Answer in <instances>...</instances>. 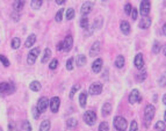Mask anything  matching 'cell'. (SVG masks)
<instances>
[{
    "instance_id": "obj_1",
    "label": "cell",
    "mask_w": 166,
    "mask_h": 131,
    "mask_svg": "<svg viewBox=\"0 0 166 131\" xmlns=\"http://www.w3.org/2000/svg\"><path fill=\"white\" fill-rule=\"evenodd\" d=\"M114 126L117 131H126L128 128V122L123 116H116L114 118Z\"/></svg>"
},
{
    "instance_id": "obj_2",
    "label": "cell",
    "mask_w": 166,
    "mask_h": 131,
    "mask_svg": "<svg viewBox=\"0 0 166 131\" xmlns=\"http://www.w3.org/2000/svg\"><path fill=\"white\" fill-rule=\"evenodd\" d=\"M154 114H156V108H154V106L147 104V106L145 107V109H144V119H145L146 125H147L149 122H151V121L153 119Z\"/></svg>"
},
{
    "instance_id": "obj_3",
    "label": "cell",
    "mask_w": 166,
    "mask_h": 131,
    "mask_svg": "<svg viewBox=\"0 0 166 131\" xmlns=\"http://www.w3.org/2000/svg\"><path fill=\"white\" fill-rule=\"evenodd\" d=\"M14 92H15V87L13 84H8V83L0 84V94L1 95H10Z\"/></svg>"
},
{
    "instance_id": "obj_4",
    "label": "cell",
    "mask_w": 166,
    "mask_h": 131,
    "mask_svg": "<svg viewBox=\"0 0 166 131\" xmlns=\"http://www.w3.org/2000/svg\"><path fill=\"white\" fill-rule=\"evenodd\" d=\"M150 10H151V4L149 0H142L141 5H139V13L142 16H147L150 14Z\"/></svg>"
},
{
    "instance_id": "obj_5",
    "label": "cell",
    "mask_w": 166,
    "mask_h": 131,
    "mask_svg": "<svg viewBox=\"0 0 166 131\" xmlns=\"http://www.w3.org/2000/svg\"><path fill=\"white\" fill-rule=\"evenodd\" d=\"M84 121L87 125H94V123L97 121V114L93 110H87L84 114Z\"/></svg>"
},
{
    "instance_id": "obj_6",
    "label": "cell",
    "mask_w": 166,
    "mask_h": 131,
    "mask_svg": "<svg viewBox=\"0 0 166 131\" xmlns=\"http://www.w3.org/2000/svg\"><path fill=\"white\" fill-rule=\"evenodd\" d=\"M142 101V95L139 93L138 89H132L129 94V103L130 104H135V103H138Z\"/></svg>"
},
{
    "instance_id": "obj_7",
    "label": "cell",
    "mask_w": 166,
    "mask_h": 131,
    "mask_svg": "<svg viewBox=\"0 0 166 131\" xmlns=\"http://www.w3.org/2000/svg\"><path fill=\"white\" fill-rule=\"evenodd\" d=\"M40 52H41L40 48H34V49H32V50H30V52H29V55H28L27 63H28L29 65H33V64L36 61L37 57L40 56Z\"/></svg>"
},
{
    "instance_id": "obj_8",
    "label": "cell",
    "mask_w": 166,
    "mask_h": 131,
    "mask_svg": "<svg viewBox=\"0 0 166 131\" xmlns=\"http://www.w3.org/2000/svg\"><path fill=\"white\" fill-rule=\"evenodd\" d=\"M88 92H90V94H92V95H99V94H101V92H102V84L99 83V81L93 83V84L90 86Z\"/></svg>"
},
{
    "instance_id": "obj_9",
    "label": "cell",
    "mask_w": 166,
    "mask_h": 131,
    "mask_svg": "<svg viewBox=\"0 0 166 131\" xmlns=\"http://www.w3.org/2000/svg\"><path fill=\"white\" fill-rule=\"evenodd\" d=\"M48 106H49V100H48L45 96H43V98H41V99L38 100L36 108H37L38 113H40V114H42V113H44V111L47 110Z\"/></svg>"
},
{
    "instance_id": "obj_10",
    "label": "cell",
    "mask_w": 166,
    "mask_h": 131,
    "mask_svg": "<svg viewBox=\"0 0 166 131\" xmlns=\"http://www.w3.org/2000/svg\"><path fill=\"white\" fill-rule=\"evenodd\" d=\"M49 106H50V109H51L52 113H58L59 106H60V100H59V98L54 96V98L49 101Z\"/></svg>"
},
{
    "instance_id": "obj_11",
    "label": "cell",
    "mask_w": 166,
    "mask_h": 131,
    "mask_svg": "<svg viewBox=\"0 0 166 131\" xmlns=\"http://www.w3.org/2000/svg\"><path fill=\"white\" fill-rule=\"evenodd\" d=\"M72 46H73V37L72 35H67L63 42V50L65 52H69L72 49Z\"/></svg>"
},
{
    "instance_id": "obj_12",
    "label": "cell",
    "mask_w": 166,
    "mask_h": 131,
    "mask_svg": "<svg viewBox=\"0 0 166 131\" xmlns=\"http://www.w3.org/2000/svg\"><path fill=\"white\" fill-rule=\"evenodd\" d=\"M92 8H93V3L92 1H85L84 4H82V6H81L80 13L82 14V16H85V15H87V14L91 13Z\"/></svg>"
},
{
    "instance_id": "obj_13",
    "label": "cell",
    "mask_w": 166,
    "mask_h": 131,
    "mask_svg": "<svg viewBox=\"0 0 166 131\" xmlns=\"http://www.w3.org/2000/svg\"><path fill=\"white\" fill-rule=\"evenodd\" d=\"M102 64H104V60L101 58H97L92 64V71L94 73H99L102 70Z\"/></svg>"
},
{
    "instance_id": "obj_14",
    "label": "cell",
    "mask_w": 166,
    "mask_h": 131,
    "mask_svg": "<svg viewBox=\"0 0 166 131\" xmlns=\"http://www.w3.org/2000/svg\"><path fill=\"white\" fill-rule=\"evenodd\" d=\"M134 64H135L136 69H138V70H142V69L144 68V59H143V55H142V53H137V55L135 56Z\"/></svg>"
},
{
    "instance_id": "obj_15",
    "label": "cell",
    "mask_w": 166,
    "mask_h": 131,
    "mask_svg": "<svg viewBox=\"0 0 166 131\" xmlns=\"http://www.w3.org/2000/svg\"><path fill=\"white\" fill-rule=\"evenodd\" d=\"M100 52V42H94L90 49V56L91 57H97Z\"/></svg>"
},
{
    "instance_id": "obj_16",
    "label": "cell",
    "mask_w": 166,
    "mask_h": 131,
    "mask_svg": "<svg viewBox=\"0 0 166 131\" xmlns=\"http://www.w3.org/2000/svg\"><path fill=\"white\" fill-rule=\"evenodd\" d=\"M151 23H152V20H151L149 16H145V18H143V19L139 21L138 27H139L141 29H147V28H150Z\"/></svg>"
},
{
    "instance_id": "obj_17",
    "label": "cell",
    "mask_w": 166,
    "mask_h": 131,
    "mask_svg": "<svg viewBox=\"0 0 166 131\" xmlns=\"http://www.w3.org/2000/svg\"><path fill=\"white\" fill-rule=\"evenodd\" d=\"M25 0H14V3H13V10H14V12H18V13H20L22 10H23V7H25Z\"/></svg>"
},
{
    "instance_id": "obj_18",
    "label": "cell",
    "mask_w": 166,
    "mask_h": 131,
    "mask_svg": "<svg viewBox=\"0 0 166 131\" xmlns=\"http://www.w3.org/2000/svg\"><path fill=\"white\" fill-rule=\"evenodd\" d=\"M120 29H121V31H122L123 35H129V34H130V30H131L130 25H129L128 21H121V23H120Z\"/></svg>"
},
{
    "instance_id": "obj_19",
    "label": "cell",
    "mask_w": 166,
    "mask_h": 131,
    "mask_svg": "<svg viewBox=\"0 0 166 131\" xmlns=\"http://www.w3.org/2000/svg\"><path fill=\"white\" fill-rule=\"evenodd\" d=\"M87 96H88V94H87L86 92H81V93L79 94V103H80V107H81V108H85V107H86Z\"/></svg>"
},
{
    "instance_id": "obj_20",
    "label": "cell",
    "mask_w": 166,
    "mask_h": 131,
    "mask_svg": "<svg viewBox=\"0 0 166 131\" xmlns=\"http://www.w3.org/2000/svg\"><path fill=\"white\" fill-rule=\"evenodd\" d=\"M35 42H36V35H35V34H32V35H29V36L27 37V40H26V42H25V46H26V48H32V46L35 44Z\"/></svg>"
},
{
    "instance_id": "obj_21",
    "label": "cell",
    "mask_w": 166,
    "mask_h": 131,
    "mask_svg": "<svg viewBox=\"0 0 166 131\" xmlns=\"http://www.w3.org/2000/svg\"><path fill=\"white\" fill-rule=\"evenodd\" d=\"M124 63H126L124 57H123L122 55H119V56L116 57V59H115V66H116L117 69H122V68L124 66Z\"/></svg>"
},
{
    "instance_id": "obj_22",
    "label": "cell",
    "mask_w": 166,
    "mask_h": 131,
    "mask_svg": "<svg viewBox=\"0 0 166 131\" xmlns=\"http://www.w3.org/2000/svg\"><path fill=\"white\" fill-rule=\"evenodd\" d=\"M101 111H102V115H104V116H108V115H110V113H112V104H110L109 102L104 103Z\"/></svg>"
},
{
    "instance_id": "obj_23",
    "label": "cell",
    "mask_w": 166,
    "mask_h": 131,
    "mask_svg": "<svg viewBox=\"0 0 166 131\" xmlns=\"http://www.w3.org/2000/svg\"><path fill=\"white\" fill-rule=\"evenodd\" d=\"M87 63V58H86V56H84V55H79L78 57H77V66L78 68H81V66H84V65Z\"/></svg>"
},
{
    "instance_id": "obj_24",
    "label": "cell",
    "mask_w": 166,
    "mask_h": 131,
    "mask_svg": "<svg viewBox=\"0 0 166 131\" xmlns=\"http://www.w3.org/2000/svg\"><path fill=\"white\" fill-rule=\"evenodd\" d=\"M50 128H51L50 121L45 119V121H43V122L41 123V125H40V131H50Z\"/></svg>"
},
{
    "instance_id": "obj_25",
    "label": "cell",
    "mask_w": 166,
    "mask_h": 131,
    "mask_svg": "<svg viewBox=\"0 0 166 131\" xmlns=\"http://www.w3.org/2000/svg\"><path fill=\"white\" fill-rule=\"evenodd\" d=\"M41 84H40V81H32L30 83V85H29V88L33 91V92H38L40 89H41Z\"/></svg>"
},
{
    "instance_id": "obj_26",
    "label": "cell",
    "mask_w": 166,
    "mask_h": 131,
    "mask_svg": "<svg viewBox=\"0 0 166 131\" xmlns=\"http://www.w3.org/2000/svg\"><path fill=\"white\" fill-rule=\"evenodd\" d=\"M42 0H32V3H30V6H32V8L34 10V11H37V10H40V7L42 6Z\"/></svg>"
},
{
    "instance_id": "obj_27",
    "label": "cell",
    "mask_w": 166,
    "mask_h": 131,
    "mask_svg": "<svg viewBox=\"0 0 166 131\" xmlns=\"http://www.w3.org/2000/svg\"><path fill=\"white\" fill-rule=\"evenodd\" d=\"M102 23H104V20H102V18H101V16L97 18V19L94 20L93 29H101V27H102Z\"/></svg>"
},
{
    "instance_id": "obj_28",
    "label": "cell",
    "mask_w": 166,
    "mask_h": 131,
    "mask_svg": "<svg viewBox=\"0 0 166 131\" xmlns=\"http://www.w3.org/2000/svg\"><path fill=\"white\" fill-rule=\"evenodd\" d=\"M77 125H78V122H77V119H75V118H69V119H67V122H66V126H67V129H74Z\"/></svg>"
},
{
    "instance_id": "obj_29",
    "label": "cell",
    "mask_w": 166,
    "mask_h": 131,
    "mask_svg": "<svg viewBox=\"0 0 166 131\" xmlns=\"http://www.w3.org/2000/svg\"><path fill=\"white\" fill-rule=\"evenodd\" d=\"M20 44H21V41H20L19 37H14V38L12 40V42H11V45H12V48H13L14 50L19 49V48H20Z\"/></svg>"
},
{
    "instance_id": "obj_30",
    "label": "cell",
    "mask_w": 166,
    "mask_h": 131,
    "mask_svg": "<svg viewBox=\"0 0 166 131\" xmlns=\"http://www.w3.org/2000/svg\"><path fill=\"white\" fill-rule=\"evenodd\" d=\"M154 129H156L157 131H165V129H166L165 122H163V121H158V122L156 123V125H154Z\"/></svg>"
},
{
    "instance_id": "obj_31",
    "label": "cell",
    "mask_w": 166,
    "mask_h": 131,
    "mask_svg": "<svg viewBox=\"0 0 166 131\" xmlns=\"http://www.w3.org/2000/svg\"><path fill=\"white\" fill-rule=\"evenodd\" d=\"M80 27L82 29H87L88 28V19H87V16H82L80 19Z\"/></svg>"
},
{
    "instance_id": "obj_32",
    "label": "cell",
    "mask_w": 166,
    "mask_h": 131,
    "mask_svg": "<svg viewBox=\"0 0 166 131\" xmlns=\"http://www.w3.org/2000/svg\"><path fill=\"white\" fill-rule=\"evenodd\" d=\"M74 15H75V12H74L73 8H67L66 10V14H65L66 20H72L74 18Z\"/></svg>"
},
{
    "instance_id": "obj_33",
    "label": "cell",
    "mask_w": 166,
    "mask_h": 131,
    "mask_svg": "<svg viewBox=\"0 0 166 131\" xmlns=\"http://www.w3.org/2000/svg\"><path fill=\"white\" fill-rule=\"evenodd\" d=\"M160 43L158 42V41H154L153 42V45H152V52L154 53V55H157V53H159L160 52Z\"/></svg>"
},
{
    "instance_id": "obj_34",
    "label": "cell",
    "mask_w": 166,
    "mask_h": 131,
    "mask_svg": "<svg viewBox=\"0 0 166 131\" xmlns=\"http://www.w3.org/2000/svg\"><path fill=\"white\" fill-rule=\"evenodd\" d=\"M51 56V50L49 49V48H47L45 50H44V55H43V57H42V63H47L48 60H49V57Z\"/></svg>"
},
{
    "instance_id": "obj_35",
    "label": "cell",
    "mask_w": 166,
    "mask_h": 131,
    "mask_svg": "<svg viewBox=\"0 0 166 131\" xmlns=\"http://www.w3.org/2000/svg\"><path fill=\"white\" fill-rule=\"evenodd\" d=\"M21 128H22L23 131H32V130H33V129H32V125H30V123H29V121H27V119L22 122Z\"/></svg>"
},
{
    "instance_id": "obj_36",
    "label": "cell",
    "mask_w": 166,
    "mask_h": 131,
    "mask_svg": "<svg viewBox=\"0 0 166 131\" xmlns=\"http://www.w3.org/2000/svg\"><path fill=\"white\" fill-rule=\"evenodd\" d=\"M79 89H80V85H73V87H72V89H71V92H70V99H73L74 95H75V93H77Z\"/></svg>"
},
{
    "instance_id": "obj_37",
    "label": "cell",
    "mask_w": 166,
    "mask_h": 131,
    "mask_svg": "<svg viewBox=\"0 0 166 131\" xmlns=\"http://www.w3.org/2000/svg\"><path fill=\"white\" fill-rule=\"evenodd\" d=\"M158 85L160 87H165L166 86V73H164L163 76H160V78L158 79Z\"/></svg>"
},
{
    "instance_id": "obj_38",
    "label": "cell",
    "mask_w": 166,
    "mask_h": 131,
    "mask_svg": "<svg viewBox=\"0 0 166 131\" xmlns=\"http://www.w3.org/2000/svg\"><path fill=\"white\" fill-rule=\"evenodd\" d=\"M129 131H138V124H137V121H136V119H132V121H131L130 126H129Z\"/></svg>"
},
{
    "instance_id": "obj_39",
    "label": "cell",
    "mask_w": 166,
    "mask_h": 131,
    "mask_svg": "<svg viewBox=\"0 0 166 131\" xmlns=\"http://www.w3.org/2000/svg\"><path fill=\"white\" fill-rule=\"evenodd\" d=\"M99 131H109V125L107 122H101L99 125Z\"/></svg>"
},
{
    "instance_id": "obj_40",
    "label": "cell",
    "mask_w": 166,
    "mask_h": 131,
    "mask_svg": "<svg viewBox=\"0 0 166 131\" xmlns=\"http://www.w3.org/2000/svg\"><path fill=\"white\" fill-rule=\"evenodd\" d=\"M0 61L3 63V65L5 68H8L10 66V60L4 56V55H0Z\"/></svg>"
},
{
    "instance_id": "obj_41",
    "label": "cell",
    "mask_w": 166,
    "mask_h": 131,
    "mask_svg": "<svg viewBox=\"0 0 166 131\" xmlns=\"http://www.w3.org/2000/svg\"><path fill=\"white\" fill-rule=\"evenodd\" d=\"M65 10H59L57 13H56V16H55V20L57 21V22H60L62 21V19H63V12H64Z\"/></svg>"
},
{
    "instance_id": "obj_42",
    "label": "cell",
    "mask_w": 166,
    "mask_h": 131,
    "mask_svg": "<svg viewBox=\"0 0 166 131\" xmlns=\"http://www.w3.org/2000/svg\"><path fill=\"white\" fill-rule=\"evenodd\" d=\"M73 61H74L73 58H70V59H67V61H66V69H67L69 71H72V70H73Z\"/></svg>"
},
{
    "instance_id": "obj_43",
    "label": "cell",
    "mask_w": 166,
    "mask_h": 131,
    "mask_svg": "<svg viewBox=\"0 0 166 131\" xmlns=\"http://www.w3.org/2000/svg\"><path fill=\"white\" fill-rule=\"evenodd\" d=\"M137 15H138V12H137V10H136V8H132V10H131V12H130V16H131L132 21L137 20Z\"/></svg>"
},
{
    "instance_id": "obj_44",
    "label": "cell",
    "mask_w": 166,
    "mask_h": 131,
    "mask_svg": "<svg viewBox=\"0 0 166 131\" xmlns=\"http://www.w3.org/2000/svg\"><path fill=\"white\" fill-rule=\"evenodd\" d=\"M57 66H58V60H57V59H54V60H51V63L49 64V68H50L51 70H55Z\"/></svg>"
},
{
    "instance_id": "obj_45",
    "label": "cell",
    "mask_w": 166,
    "mask_h": 131,
    "mask_svg": "<svg viewBox=\"0 0 166 131\" xmlns=\"http://www.w3.org/2000/svg\"><path fill=\"white\" fill-rule=\"evenodd\" d=\"M145 78H146V72H145V71H143L142 73H139V74H138L137 80L141 83V81H144V80H145Z\"/></svg>"
},
{
    "instance_id": "obj_46",
    "label": "cell",
    "mask_w": 166,
    "mask_h": 131,
    "mask_svg": "<svg viewBox=\"0 0 166 131\" xmlns=\"http://www.w3.org/2000/svg\"><path fill=\"white\" fill-rule=\"evenodd\" d=\"M8 131H16V124H15V122H10V124H8Z\"/></svg>"
},
{
    "instance_id": "obj_47",
    "label": "cell",
    "mask_w": 166,
    "mask_h": 131,
    "mask_svg": "<svg viewBox=\"0 0 166 131\" xmlns=\"http://www.w3.org/2000/svg\"><path fill=\"white\" fill-rule=\"evenodd\" d=\"M131 10H132V7H131V5H130V4H127V5L124 6V13H126L127 15H130Z\"/></svg>"
},
{
    "instance_id": "obj_48",
    "label": "cell",
    "mask_w": 166,
    "mask_h": 131,
    "mask_svg": "<svg viewBox=\"0 0 166 131\" xmlns=\"http://www.w3.org/2000/svg\"><path fill=\"white\" fill-rule=\"evenodd\" d=\"M40 115H41V114L38 113L37 108H36V107H33V116H34V118H38Z\"/></svg>"
},
{
    "instance_id": "obj_49",
    "label": "cell",
    "mask_w": 166,
    "mask_h": 131,
    "mask_svg": "<svg viewBox=\"0 0 166 131\" xmlns=\"http://www.w3.org/2000/svg\"><path fill=\"white\" fill-rule=\"evenodd\" d=\"M12 19L16 22V21H19V19H20V15H19V13L18 12H13L12 13Z\"/></svg>"
},
{
    "instance_id": "obj_50",
    "label": "cell",
    "mask_w": 166,
    "mask_h": 131,
    "mask_svg": "<svg viewBox=\"0 0 166 131\" xmlns=\"http://www.w3.org/2000/svg\"><path fill=\"white\" fill-rule=\"evenodd\" d=\"M57 51H62L63 50V42H59L58 44H57Z\"/></svg>"
},
{
    "instance_id": "obj_51",
    "label": "cell",
    "mask_w": 166,
    "mask_h": 131,
    "mask_svg": "<svg viewBox=\"0 0 166 131\" xmlns=\"http://www.w3.org/2000/svg\"><path fill=\"white\" fill-rule=\"evenodd\" d=\"M161 31H163V34L166 36V22L164 23V26H163V28H161Z\"/></svg>"
},
{
    "instance_id": "obj_52",
    "label": "cell",
    "mask_w": 166,
    "mask_h": 131,
    "mask_svg": "<svg viewBox=\"0 0 166 131\" xmlns=\"http://www.w3.org/2000/svg\"><path fill=\"white\" fill-rule=\"evenodd\" d=\"M56 3H57L58 5H63V4L65 3V0H56Z\"/></svg>"
},
{
    "instance_id": "obj_53",
    "label": "cell",
    "mask_w": 166,
    "mask_h": 131,
    "mask_svg": "<svg viewBox=\"0 0 166 131\" xmlns=\"http://www.w3.org/2000/svg\"><path fill=\"white\" fill-rule=\"evenodd\" d=\"M163 103L166 106V94H164V95H163Z\"/></svg>"
},
{
    "instance_id": "obj_54",
    "label": "cell",
    "mask_w": 166,
    "mask_h": 131,
    "mask_svg": "<svg viewBox=\"0 0 166 131\" xmlns=\"http://www.w3.org/2000/svg\"><path fill=\"white\" fill-rule=\"evenodd\" d=\"M163 53L166 56V44H165V45H164V48H163Z\"/></svg>"
},
{
    "instance_id": "obj_55",
    "label": "cell",
    "mask_w": 166,
    "mask_h": 131,
    "mask_svg": "<svg viewBox=\"0 0 166 131\" xmlns=\"http://www.w3.org/2000/svg\"><path fill=\"white\" fill-rule=\"evenodd\" d=\"M164 119H165V122H166V111H165V114H164Z\"/></svg>"
},
{
    "instance_id": "obj_56",
    "label": "cell",
    "mask_w": 166,
    "mask_h": 131,
    "mask_svg": "<svg viewBox=\"0 0 166 131\" xmlns=\"http://www.w3.org/2000/svg\"><path fill=\"white\" fill-rule=\"evenodd\" d=\"M0 131H3V129H1V128H0Z\"/></svg>"
},
{
    "instance_id": "obj_57",
    "label": "cell",
    "mask_w": 166,
    "mask_h": 131,
    "mask_svg": "<svg viewBox=\"0 0 166 131\" xmlns=\"http://www.w3.org/2000/svg\"><path fill=\"white\" fill-rule=\"evenodd\" d=\"M116 131H117V130H116Z\"/></svg>"
}]
</instances>
